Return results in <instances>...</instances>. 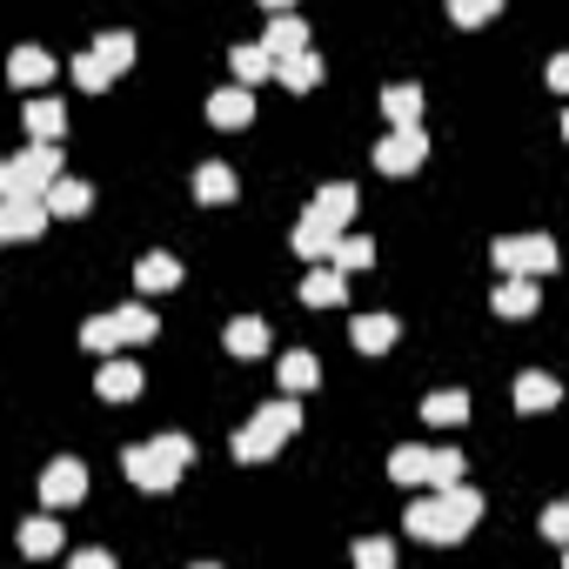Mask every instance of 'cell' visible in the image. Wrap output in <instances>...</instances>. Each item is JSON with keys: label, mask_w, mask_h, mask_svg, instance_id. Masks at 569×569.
<instances>
[{"label": "cell", "mask_w": 569, "mask_h": 569, "mask_svg": "<svg viewBox=\"0 0 569 569\" xmlns=\"http://www.w3.org/2000/svg\"><path fill=\"white\" fill-rule=\"evenodd\" d=\"M274 376H281V389H289V396H309V389L322 382V362H316L309 349H289V356L274 362Z\"/></svg>", "instance_id": "cell-20"}, {"label": "cell", "mask_w": 569, "mask_h": 569, "mask_svg": "<svg viewBox=\"0 0 569 569\" xmlns=\"http://www.w3.org/2000/svg\"><path fill=\"white\" fill-rule=\"evenodd\" d=\"M141 382H148V376H141V362L108 356V362H101V376H94V396H101V402H134V396H141Z\"/></svg>", "instance_id": "cell-10"}, {"label": "cell", "mask_w": 569, "mask_h": 569, "mask_svg": "<svg viewBox=\"0 0 569 569\" xmlns=\"http://www.w3.org/2000/svg\"><path fill=\"white\" fill-rule=\"evenodd\" d=\"M542 536H549V542H569V502H549V509H542Z\"/></svg>", "instance_id": "cell-39"}, {"label": "cell", "mask_w": 569, "mask_h": 569, "mask_svg": "<svg viewBox=\"0 0 569 569\" xmlns=\"http://www.w3.org/2000/svg\"><path fill=\"white\" fill-rule=\"evenodd\" d=\"M336 241H342V228H329V221H316V214L296 221V254H302V261H336Z\"/></svg>", "instance_id": "cell-17"}, {"label": "cell", "mask_w": 569, "mask_h": 569, "mask_svg": "<svg viewBox=\"0 0 569 569\" xmlns=\"http://www.w3.org/2000/svg\"><path fill=\"white\" fill-rule=\"evenodd\" d=\"M336 268H342V274L376 268V241H369V234H342V241H336Z\"/></svg>", "instance_id": "cell-33"}, {"label": "cell", "mask_w": 569, "mask_h": 569, "mask_svg": "<svg viewBox=\"0 0 569 569\" xmlns=\"http://www.w3.org/2000/svg\"><path fill=\"white\" fill-rule=\"evenodd\" d=\"M68 74H74V88H88V94H108V88H114V68H108L94 48H88V54H74V61H68Z\"/></svg>", "instance_id": "cell-30"}, {"label": "cell", "mask_w": 569, "mask_h": 569, "mask_svg": "<svg viewBox=\"0 0 569 569\" xmlns=\"http://www.w3.org/2000/svg\"><path fill=\"white\" fill-rule=\"evenodd\" d=\"M61 542H68V536H61V516H54V509L21 522V549H28V556H61Z\"/></svg>", "instance_id": "cell-21"}, {"label": "cell", "mask_w": 569, "mask_h": 569, "mask_svg": "<svg viewBox=\"0 0 569 569\" xmlns=\"http://www.w3.org/2000/svg\"><path fill=\"white\" fill-rule=\"evenodd\" d=\"M54 181H61V141H28L0 168V194H48Z\"/></svg>", "instance_id": "cell-4"}, {"label": "cell", "mask_w": 569, "mask_h": 569, "mask_svg": "<svg viewBox=\"0 0 569 569\" xmlns=\"http://www.w3.org/2000/svg\"><path fill=\"white\" fill-rule=\"evenodd\" d=\"M422 416L436 429H456V422H469V396L462 389H436V396H422Z\"/></svg>", "instance_id": "cell-29"}, {"label": "cell", "mask_w": 569, "mask_h": 569, "mask_svg": "<svg viewBox=\"0 0 569 569\" xmlns=\"http://www.w3.org/2000/svg\"><path fill=\"white\" fill-rule=\"evenodd\" d=\"M48 201H54V214H88V208H94V188L74 181V174H61V181L48 188Z\"/></svg>", "instance_id": "cell-31"}, {"label": "cell", "mask_w": 569, "mask_h": 569, "mask_svg": "<svg viewBox=\"0 0 569 569\" xmlns=\"http://www.w3.org/2000/svg\"><path fill=\"white\" fill-rule=\"evenodd\" d=\"M81 349H88V356H121V349H128L121 316H94V322H81Z\"/></svg>", "instance_id": "cell-24"}, {"label": "cell", "mask_w": 569, "mask_h": 569, "mask_svg": "<svg viewBox=\"0 0 569 569\" xmlns=\"http://www.w3.org/2000/svg\"><path fill=\"white\" fill-rule=\"evenodd\" d=\"M81 496H88V469H81L74 456H54L48 476H41V502H48V509H74Z\"/></svg>", "instance_id": "cell-8"}, {"label": "cell", "mask_w": 569, "mask_h": 569, "mask_svg": "<svg viewBox=\"0 0 569 569\" xmlns=\"http://www.w3.org/2000/svg\"><path fill=\"white\" fill-rule=\"evenodd\" d=\"M121 316V336L128 342H154V309L148 302H128V309H114Z\"/></svg>", "instance_id": "cell-36"}, {"label": "cell", "mask_w": 569, "mask_h": 569, "mask_svg": "<svg viewBox=\"0 0 569 569\" xmlns=\"http://www.w3.org/2000/svg\"><path fill=\"white\" fill-rule=\"evenodd\" d=\"M462 482V449H429V489Z\"/></svg>", "instance_id": "cell-37"}, {"label": "cell", "mask_w": 569, "mask_h": 569, "mask_svg": "<svg viewBox=\"0 0 569 569\" xmlns=\"http://www.w3.org/2000/svg\"><path fill=\"white\" fill-rule=\"evenodd\" d=\"M356 562H362V569H396V542H389V536H362V542H356Z\"/></svg>", "instance_id": "cell-38"}, {"label": "cell", "mask_w": 569, "mask_h": 569, "mask_svg": "<svg viewBox=\"0 0 569 569\" xmlns=\"http://www.w3.org/2000/svg\"><path fill=\"white\" fill-rule=\"evenodd\" d=\"M389 476H396V482H409V489H416V482H429V449H416V442H409V449H396V456H389Z\"/></svg>", "instance_id": "cell-34"}, {"label": "cell", "mask_w": 569, "mask_h": 569, "mask_svg": "<svg viewBox=\"0 0 569 569\" xmlns=\"http://www.w3.org/2000/svg\"><path fill=\"white\" fill-rule=\"evenodd\" d=\"M274 81L289 88V94H309V88L322 81V54H309V48H302V54H289V61H274Z\"/></svg>", "instance_id": "cell-22"}, {"label": "cell", "mask_w": 569, "mask_h": 569, "mask_svg": "<svg viewBox=\"0 0 569 569\" xmlns=\"http://www.w3.org/2000/svg\"><path fill=\"white\" fill-rule=\"evenodd\" d=\"M562 141H569V114H562Z\"/></svg>", "instance_id": "cell-43"}, {"label": "cell", "mask_w": 569, "mask_h": 569, "mask_svg": "<svg viewBox=\"0 0 569 569\" xmlns=\"http://www.w3.org/2000/svg\"><path fill=\"white\" fill-rule=\"evenodd\" d=\"M302 429V409H296V396H281V402H268V409H254L241 429H234V462H268L281 442H289Z\"/></svg>", "instance_id": "cell-3"}, {"label": "cell", "mask_w": 569, "mask_h": 569, "mask_svg": "<svg viewBox=\"0 0 569 569\" xmlns=\"http://www.w3.org/2000/svg\"><path fill=\"white\" fill-rule=\"evenodd\" d=\"M21 121H28L34 141H61V134H68V108H61V101H28Z\"/></svg>", "instance_id": "cell-28"}, {"label": "cell", "mask_w": 569, "mask_h": 569, "mask_svg": "<svg viewBox=\"0 0 569 569\" xmlns=\"http://www.w3.org/2000/svg\"><path fill=\"white\" fill-rule=\"evenodd\" d=\"M94 54H101V61L114 68V81H121V74L134 68V34H121V28H108V34L94 41Z\"/></svg>", "instance_id": "cell-32"}, {"label": "cell", "mask_w": 569, "mask_h": 569, "mask_svg": "<svg viewBox=\"0 0 569 569\" xmlns=\"http://www.w3.org/2000/svg\"><path fill=\"white\" fill-rule=\"evenodd\" d=\"M208 121L214 128H248L254 121V88H241V81L234 88H214L208 94Z\"/></svg>", "instance_id": "cell-12"}, {"label": "cell", "mask_w": 569, "mask_h": 569, "mask_svg": "<svg viewBox=\"0 0 569 569\" xmlns=\"http://www.w3.org/2000/svg\"><path fill=\"white\" fill-rule=\"evenodd\" d=\"M8 81H14V88H41V81H54V54H41V48H21V54L8 61Z\"/></svg>", "instance_id": "cell-26"}, {"label": "cell", "mask_w": 569, "mask_h": 569, "mask_svg": "<svg viewBox=\"0 0 569 569\" xmlns=\"http://www.w3.org/2000/svg\"><path fill=\"white\" fill-rule=\"evenodd\" d=\"M396 336H402V322H396V316H356V322H349V342H356L362 356H389V349H396Z\"/></svg>", "instance_id": "cell-13"}, {"label": "cell", "mask_w": 569, "mask_h": 569, "mask_svg": "<svg viewBox=\"0 0 569 569\" xmlns=\"http://www.w3.org/2000/svg\"><path fill=\"white\" fill-rule=\"evenodd\" d=\"M74 569H114V556H108V549H81Z\"/></svg>", "instance_id": "cell-40"}, {"label": "cell", "mask_w": 569, "mask_h": 569, "mask_svg": "<svg viewBox=\"0 0 569 569\" xmlns=\"http://www.w3.org/2000/svg\"><path fill=\"white\" fill-rule=\"evenodd\" d=\"M382 114H389L396 128H422V88H409V81H396V88L382 94Z\"/></svg>", "instance_id": "cell-27"}, {"label": "cell", "mask_w": 569, "mask_h": 569, "mask_svg": "<svg viewBox=\"0 0 569 569\" xmlns=\"http://www.w3.org/2000/svg\"><path fill=\"white\" fill-rule=\"evenodd\" d=\"M134 289H141V296L181 289V261H174V254H141V261H134Z\"/></svg>", "instance_id": "cell-15"}, {"label": "cell", "mask_w": 569, "mask_h": 569, "mask_svg": "<svg viewBox=\"0 0 569 569\" xmlns=\"http://www.w3.org/2000/svg\"><path fill=\"white\" fill-rule=\"evenodd\" d=\"M489 309H496L502 322H522V316H536V309H542V296H536V274H502V281H496V296H489Z\"/></svg>", "instance_id": "cell-9"}, {"label": "cell", "mask_w": 569, "mask_h": 569, "mask_svg": "<svg viewBox=\"0 0 569 569\" xmlns=\"http://www.w3.org/2000/svg\"><path fill=\"white\" fill-rule=\"evenodd\" d=\"M549 88H556V94H569V54H556V61H549Z\"/></svg>", "instance_id": "cell-41"}, {"label": "cell", "mask_w": 569, "mask_h": 569, "mask_svg": "<svg viewBox=\"0 0 569 569\" xmlns=\"http://www.w3.org/2000/svg\"><path fill=\"white\" fill-rule=\"evenodd\" d=\"M194 201L228 208V201H234V168H228V161H201V168H194Z\"/></svg>", "instance_id": "cell-18"}, {"label": "cell", "mask_w": 569, "mask_h": 569, "mask_svg": "<svg viewBox=\"0 0 569 569\" xmlns=\"http://www.w3.org/2000/svg\"><path fill=\"white\" fill-rule=\"evenodd\" d=\"M261 41H268V54H274V61H289V54H302V48H309V28H302L296 14H274Z\"/></svg>", "instance_id": "cell-23"}, {"label": "cell", "mask_w": 569, "mask_h": 569, "mask_svg": "<svg viewBox=\"0 0 569 569\" xmlns=\"http://www.w3.org/2000/svg\"><path fill=\"white\" fill-rule=\"evenodd\" d=\"M228 68H234V81H241V88H254V81H268V74H274V54H268V41H254V48H234V54H228Z\"/></svg>", "instance_id": "cell-25"}, {"label": "cell", "mask_w": 569, "mask_h": 569, "mask_svg": "<svg viewBox=\"0 0 569 569\" xmlns=\"http://www.w3.org/2000/svg\"><path fill=\"white\" fill-rule=\"evenodd\" d=\"M489 254H496V268H502V274H549V268L562 261L549 234H502Z\"/></svg>", "instance_id": "cell-5"}, {"label": "cell", "mask_w": 569, "mask_h": 569, "mask_svg": "<svg viewBox=\"0 0 569 569\" xmlns=\"http://www.w3.org/2000/svg\"><path fill=\"white\" fill-rule=\"evenodd\" d=\"M429 161V134L422 128H396L389 141H376V168L382 174H416Z\"/></svg>", "instance_id": "cell-7"}, {"label": "cell", "mask_w": 569, "mask_h": 569, "mask_svg": "<svg viewBox=\"0 0 569 569\" xmlns=\"http://www.w3.org/2000/svg\"><path fill=\"white\" fill-rule=\"evenodd\" d=\"M556 402H562V382H556V376H542V369L516 376V409H522V416H549Z\"/></svg>", "instance_id": "cell-14"}, {"label": "cell", "mask_w": 569, "mask_h": 569, "mask_svg": "<svg viewBox=\"0 0 569 569\" xmlns=\"http://www.w3.org/2000/svg\"><path fill=\"white\" fill-rule=\"evenodd\" d=\"M476 516H482V489L449 482V489H429V496L402 516V529H409L416 542H462V536L476 529Z\"/></svg>", "instance_id": "cell-1"}, {"label": "cell", "mask_w": 569, "mask_h": 569, "mask_svg": "<svg viewBox=\"0 0 569 569\" xmlns=\"http://www.w3.org/2000/svg\"><path fill=\"white\" fill-rule=\"evenodd\" d=\"M562 562H569V542H562Z\"/></svg>", "instance_id": "cell-44"}, {"label": "cell", "mask_w": 569, "mask_h": 569, "mask_svg": "<svg viewBox=\"0 0 569 569\" xmlns=\"http://www.w3.org/2000/svg\"><path fill=\"white\" fill-rule=\"evenodd\" d=\"M502 14V0H449V21L456 28H482V21H496Z\"/></svg>", "instance_id": "cell-35"}, {"label": "cell", "mask_w": 569, "mask_h": 569, "mask_svg": "<svg viewBox=\"0 0 569 569\" xmlns=\"http://www.w3.org/2000/svg\"><path fill=\"white\" fill-rule=\"evenodd\" d=\"M261 8H268V14H289V8H296V0H261Z\"/></svg>", "instance_id": "cell-42"}, {"label": "cell", "mask_w": 569, "mask_h": 569, "mask_svg": "<svg viewBox=\"0 0 569 569\" xmlns=\"http://www.w3.org/2000/svg\"><path fill=\"white\" fill-rule=\"evenodd\" d=\"M48 221H54L48 194H0V234H8V241H34Z\"/></svg>", "instance_id": "cell-6"}, {"label": "cell", "mask_w": 569, "mask_h": 569, "mask_svg": "<svg viewBox=\"0 0 569 569\" xmlns=\"http://www.w3.org/2000/svg\"><path fill=\"white\" fill-rule=\"evenodd\" d=\"M309 214H316V221H329V228H342V234H349V221H356V188H349V181H329V188H322V194H316V201H309Z\"/></svg>", "instance_id": "cell-16"}, {"label": "cell", "mask_w": 569, "mask_h": 569, "mask_svg": "<svg viewBox=\"0 0 569 569\" xmlns=\"http://www.w3.org/2000/svg\"><path fill=\"white\" fill-rule=\"evenodd\" d=\"M188 462H194V442H188V436H154V442H134V449H121V469H128V482H134V489H148V496L174 489V482L188 476Z\"/></svg>", "instance_id": "cell-2"}, {"label": "cell", "mask_w": 569, "mask_h": 569, "mask_svg": "<svg viewBox=\"0 0 569 569\" xmlns=\"http://www.w3.org/2000/svg\"><path fill=\"white\" fill-rule=\"evenodd\" d=\"M302 302H309V309H336V302H349V274H342L336 261H316L309 281H302Z\"/></svg>", "instance_id": "cell-11"}, {"label": "cell", "mask_w": 569, "mask_h": 569, "mask_svg": "<svg viewBox=\"0 0 569 569\" xmlns=\"http://www.w3.org/2000/svg\"><path fill=\"white\" fill-rule=\"evenodd\" d=\"M228 356L261 362V356H268V322H261V316H234V322H228Z\"/></svg>", "instance_id": "cell-19"}]
</instances>
